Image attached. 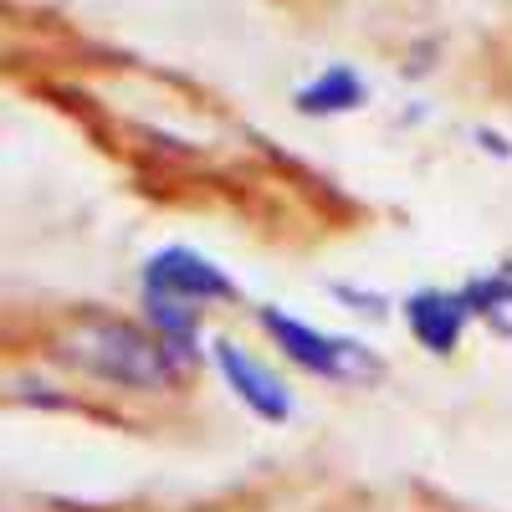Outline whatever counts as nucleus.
I'll return each instance as SVG.
<instances>
[{
    "label": "nucleus",
    "instance_id": "6",
    "mask_svg": "<svg viewBox=\"0 0 512 512\" xmlns=\"http://www.w3.org/2000/svg\"><path fill=\"white\" fill-rule=\"evenodd\" d=\"M139 303H144V323L169 344V354H175L185 369L200 364V303H190V297L180 292H164V287H139Z\"/></svg>",
    "mask_w": 512,
    "mask_h": 512
},
{
    "label": "nucleus",
    "instance_id": "9",
    "mask_svg": "<svg viewBox=\"0 0 512 512\" xmlns=\"http://www.w3.org/2000/svg\"><path fill=\"white\" fill-rule=\"evenodd\" d=\"M333 297H338V303H349L354 313H369V318H384V313H390V303H384L379 292H369V287H349V282H333Z\"/></svg>",
    "mask_w": 512,
    "mask_h": 512
},
{
    "label": "nucleus",
    "instance_id": "8",
    "mask_svg": "<svg viewBox=\"0 0 512 512\" xmlns=\"http://www.w3.org/2000/svg\"><path fill=\"white\" fill-rule=\"evenodd\" d=\"M461 292H466V308H472V318H482L497 338H512V262L497 267V272L466 277Z\"/></svg>",
    "mask_w": 512,
    "mask_h": 512
},
{
    "label": "nucleus",
    "instance_id": "10",
    "mask_svg": "<svg viewBox=\"0 0 512 512\" xmlns=\"http://www.w3.org/2000/svg\"><path fill=\"white\" fill-rule=\"evenodd\" d=\"M472 139H477V144H482L487 154H497V159H512V144H507L502 134H492V128H477V134H472Z\"/></svg>",
    "mask_w": 512,
    "mask_h": 512
},
{
    "label": "nucleus",
    "instance_id": "4",
    "mask_svg": "<svg viewBox=\"0 0 512 512\" xmlns=\"http://www.w3.org/2000/svg\"><path fill=\"white\" fill-rule=\"evenodd\" d=\"M139 287H164V292H180L190 303L210 308V303H236L241 287L226 277V267H216L205 251L195 246H164L154 251L144 272H139Z\"/></svg>",
    "mask_w": 512,
    "mask_h": 512
},
{
    "label": "nucleus",
    "instance_id": "5",
    "mask_svg": "<svg viewBox=\"0 0 512 512\" xmlns=\"http://www.w3.org/2000/svg\"><path fill=\"white\" fill-rule=\"evenodd\" d=\"M400 318L410 328V338L436 354V359H451L466 338V323H472V308H466V292L461 287H415L405 303H400Z\"/></svg>",
    "mask_w": 512,
    "mask_h": 512
},
{
    "label": "nucleus",
    "instance_id": "3",
    "mask_svg": "<svg viewBox=\"0 0 512 512\" xmlns=\"http://www.w3.org/2000/svg\"><path fill=\"white\" fill-rule=\"evenodd\" d=\"M210 364H216V374L231 384V395L256 415V420H267V425H287L292 420V390L282 384L277 369H267L262 359H251L236 338H216L210 344Z\"/></svg>",
    "mask_w": 512,
    "mask_h": 512
},
{
    "label": "nucleus",
    "instance_id": "7",
    "mask_svg": "<svg viewBox=\"0 0 512 512\" xmlns=\"http://www.w3.org/2000/svg\"><path fill=\"white\" fill-rule=\"evenodd\" d=\"M364 103H369V82L349 62H328L318 77H308L292 93V108L303 118H344V113H359Z\"/></svg>",
    "mask_w": 512,
    "mask_h": 512
},
{
    "label": "nucleus",
    "instance_id": "1",
    "mask_svg": "<svg viewBox=\"0 0 512 512\" xmlns=\"http://www.w3.org/2000/svg\"><path fill=\"white\" fill-rule=\"evenodd\" d=\"M57 354L62 364L82 369L88 379L113 384V390H134V395L175 390L185 374V364L169 354V344L149 323H128V318H82Z\"/></svg>",
    "mask_w": 512,
    "mask_h": 512
},
{
    "label": "nucleus",
    "instance_id": "2",
    "mask_svg": "<svg viewBox=\"0 0 512 512\" xmlns=\"http://www.w3.org/2000/svg\"><path fill=\"white\" fill-rule=\"evenodd\" d=\"M256 323H262V333L282 349L287 364H297L303 374H313L323 384H374L384 374V359L369 344H359V338L323 333V328L292 318L282 308H256Z\"/></svg>",
    "mask_w": 512,
    "mask_h": 512
}]
</instances>
